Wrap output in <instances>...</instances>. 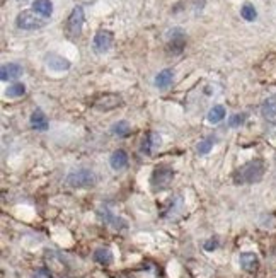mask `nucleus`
I'll list each match as a JSON object with an SVG mask.
<instances>
[{"instance_id": "obj_1", "label": "nucleus", "mask_w": 276, "mask_h": 278, "mask_svg": "<svg viewBox=\"0 0 276 278\" xmlns=\"http://www.w3.org/2000/svg\"><path fill=\"white\" fill-rule=\"evenodd\" d=\"M264 162L261 159H254V161L247 162V164L241 166L236 173H234V183L236 184H254L259 183L264 176Z\"/></svg>"}, {"instance_id": "obj_2", "label": "nucleus", "mask_w": 276, "mask_h": 278, "mask_svg": "<svg viewBox=\"0 0 276 278\" xmlns=\"http://www.w3.org/2000/svg\"><path fill=\"white\" fill-rule=\"evenodd\" d=\"M67 184L72 188H79V190H85V188H94L98 184V176L91 169H77V171L69 173L67 176Z\"/></svg>"}, {"instance_id": "obj_3", "label": "nucleus", "mask_w": 276, "mask_h": 278, "mask_svg": "<svg viewBox=\"0 0 276 278\" xmlns=\"http://www.w3.org/2000/svg\"><path fill=\"white\" fill-rule=\"evenodd\" d=\"M46 24V19L39 16L34 10H22L16 17V26L24 31H34V29H41Z\"/></svg>"}, {"instance_id": "obj_4", "label": "nucleus", "mask_w": 276, "mask_h": 278, "mask_svg": "<svg viewBox=\"0 0 276 278\" xmlns=\"http://www.w3.org/2000/svg\"><path fill=\"white\" fill-rule=\"evenodd\" d=\"M84 21H85L84 9H82L80 5L73 7V10L70 12L69 19H67V24H65L67 36H69L70 39H75L80 36L82 28H84Z\"/></svg>"}, {"instance_id": "obj_5", "label": "nucleus", "mask_w": 276, "mask_h": 278, "mask_svg": "<svg viewBox=\"0 0 276 278\" xmlns=\"http://www.w3.org/2000/svg\"><path fill=\"white\" fill-rule=\"evenodd\" d=\"M174 179V171L167 166H159V168L154 169L150 177V184L154 191H162L166 188H169V184L172 183Z\"/></svg>"}, {"instance_id": "obj_6", "label": "nucleus", "mask_w": 276, "mask_h": 278, "mask_svg": "<svg viewBox=\"0 0 276 278\" xmlns=\"http://www.w3.org/2000/svg\"><path fill=\"white\" fill-rule=\"evenodd\" d=\"M114 36L107 29H99L94 36V41H92V48H94L96 53H106L111 46H113Z\"/></svg>"}, {"instance_id": "obj_7", "label": "nucleus", "mask_w": 276, "mask_h": 278, "mask_svg": "<svg viewBox=\"0 0 276 278\" xmlns=\"http://www.w3.org/2000/svg\"><path fill=\"white\" fill-rule=\"evenodd\" d=\"M98 215H99V218L104 222V224L111 225V227L116 229V231H125V229L128 227V224H126L125 218L118 217V215L111 212L107 207H101V208L98 210Z\"/></svg>"}, {"instance_id": "obj_8", "label": "nucleus", "mask_w": 276, "mask_h": 278, "mask_svg": "<svg viewBox=\"0 0 276 278\" xmlns=\"http://www.w3.org/2000/svg\"><path fill=\"white\" fill-rule=\"evenodd\" d=\"M121 104H123L121 96H118V94H104V96H101L99 99H96L92 106H94L96 109H99V111H111V109H114V107H118Z\"/></svg>"}, {"instance_id": "obj_9", "label": "nucleus", "mask_w": 276, "mask_h": 278, "mask_svg": "<svg viewBox=\"0 0 276 278\" xmlns=\"http://www.w3.org/2000/svg\"><path fill=\"white\" fill-rule=\"evenodd\" d=\"M160 142H162V139H160L157 132H148L143 137V142H141V152L147 155H152L160 147Z\"/></svg>"}, {"instance_id": "obj_10", "label": "nucleus", "mask_w": 276, "mask_h": 278, "mask_svg": "<svg viewBox=\"0 0 276 278\" xmlns=\"http://www.w3.org/2000/svg\"><path fill=\"white\" fill-rule=\"evenodd\" d=\"M169 50L172 51V53H181L182 50H184V44H186V36L184 33L181 31V29H172V31H169Z\"/></svg>"}, {"instance_id": "obj_11", "label": "nucleus", "mask_w": 276, "mask_h": 278, "mask_svg": "<svg viewBox=\"0 0 276 278\" xmlns=\"http://www.w3.org/2000/svg\"><path fill=\"white\" fill-rule=\"evenodd\" d=\"M44 60H46V65L50 67L51 70H55V72H63V70L70 69V62L67 60V58H63L62 55L48 53L46 57H44Z\"/></svg>"}, {"instance_id": "obj_12", "label": "nucleus", "mask_w": 276, "mask_h": 278, "mask_svg": "<svg viewBox=\"0 0 276 278\" xmlns=\"http://www.w3.org/2000/svg\"><path fill=\"white\" fill-rule=\"evenodd\" d=\"M24 72V69L19 64H5L0 69V79L2 80H16Z\"/></svg>"}, {"instance_id": "obj_13", "label": "nucleus", "mask_w": 276, "mask_h": 278, "mask_svg": "<svg viewBox=\"0 0 276 278\" xmlns=\"http://www.w3.org/2000/svg\"><path fill=\"white\" fill-rule=\"evenodd\" d=\"M261 114L263 118L271 125H276V96L273 98H268L266 101L261 106Z\"/></svg>"}, {"instance_id": "obj_14", "label": "nucleus", "mask_w": 276, "mask_h": 278, "mask_svg": "<svg viewBox=\"0 0 276 278\" xmlns=\"http://www.w3.org/2000/svg\"><path fill=\"white\" fill-rule=\"evenodd\" d=\"M239 263H241V268L249 273L256 272L259 268V258H257L256 253H242L239 256Z\"/></svg>"}, {"instance_id": "obj_15", "label": "nucleus", "mask_w": 276, "mask_h": 278, "mask_svg": "<svg viewBox=\"0 0 276 278\" xmlns=\"http://www.w3.org/2000/svg\"><path fill=\"white\" fill-rule=\"evenodd\" d=\"M109 164H111V168H113L114 171H121V169H125L126 166H128V154H126L125 150H121V149L114 150L113 154H111Z\"/></svg>"}, {"instance_id": "obj_16", "label": "nucleus", "mask_w": 276, "mask_h": 278, "mask_svg": "<svg viewBox=\"0 0 276 278\" xmlns=\"http://www.w3.org/2000/svg\"><path fill=\"white\" fill-rule=\"evenodd\" d=\"M92 258H94L96 263H99V265H103V266H109V265H113V261H114V254L109 247H98V249L94 251V256Z\"/></svg>"}, {"instance_id": "obj_17", "label": "nucleus", "mask_w": 276, "mask_h": 278, "mask_svg": "<svg viewBox=\"0 0 276 278\" xmlns=\"http://www.w3.org/2000/svg\"><path fill=\"white\" fill-rule=\"evenodd\" d=\"M29 123H31V127L34 128L36 132H46L48 130V120H46V116H44V113L41 109L33 111Z\"/></svg>"}, {"instance_id": "obj_18", "label": "nucleus", "mask_w": 276, "mask_h": 278, "mask_svg": "<svg viewBox=\"0 0 276 278\" xmlns=\"http://www.w3.org/2000/svg\"><path fill=\"white\" fill-rule=\"evenodd\" d=\"M172 80H174V72L171 69H166V70H162V72H159L157 77H155V87L167 89V87H171Z\"/></svg>"}, {"instance_id": "obj_19", "label": "nucleus", "mask_w": 276, "mask_h": 278, "mask_svg": "<svg viewBox=\"0 0 276 278\" xmlns=\"http://www.w3.org/2000/svg\"><path fill=\"white\" fill-rule=\"evenodd\" d=\"M33 10L46 19V17H50L53 14V3H51V0H36L33 3Z\"/></svg>"}, {"instance_id": "obj_20", "label": "nucleus", "mask_w": 276, "mask_h": 278, "mask_svg": "<svg viewBox=\"0 0 276 278\" xmlns=\"http://www.w3.org/2000/svg\"><path fill=\"white\" fill-rule=\"evenodd\" d=\"M225 118V107H223L222 104H217V106H213L211 107L210 111H208V114H207V120L210 121V123H220V121Z\"/></svg>"}, {"instance_id": "obj_21", "label": "nucleus", "mask_w": 276, "mask_h": 278, "mask_svg": "<svg viewBox=\"0 0 276 278\" xmlns=\"http://www.w3.org/2000/svg\"><path fill=\"white\" fill-rule=\"evenodd\" d=\"M130 132H132L130 123L125 120L118 121V123H114L113 127H111V133H113L114 137H126V135H130Z\"/></svg>"}, {"instance_id": "obj_22", "label": "nucleus", "mask_w": 276, "mask_h": 278, "mask_svg": "<svg viewBox=\"0 0 276 278\" xmlns=\"http://www.w3.org/2000/svg\"><path fill=\"white\" fill-rule=\"evenodd\" d=\"M241 16H242V19H245V21H249V22H252L257 17V10H256V7L252 5V3H244L242 5V9H241Z\"/></svg>"}, {"instance_id": "obj_23", "label": "nucleus", "mask_w": 276, "mask_h": 278, "mask_svg": "<svg viewBox=\"0 0 276 278\" xmlns=\"http://www.w3.org/2000/svg\"><path fill=\"white\" fill-rule=\"evenodd\" d=\"M215 142H217V139H215V137H208V139L201 140V142L198 143V147H196V152H198V154H201V155L208 154V152L213 149Z\"/></svg>"}, {"instance_id": "obj_24", "label": "nucleus", "mask_w": 276, "mask_h": 278, "mask_svg": "<svg viewBox=\"0 0 276 278\" xmlns=\"http://www.w3.org/2000/svg\"><path fill=\"white\" fill-rule=\"evenodd\" d=\"M24 94H26V86L21 82L12 84V86L7 89V92H5L7 98H21V96H24Z\"/></svg>"}, {"instance_id": "obj_25", "label": "nucleus", "mask_w": 276, "mask_h": 278, "mask_svg": "<svg viewBox=\"0 0 276 278\" xmlns=\"http://www.w3.org/2000/svg\"><path fill=\"white\" fill-rule=\"evenodd\" d=\"M245 121V114L241 113V114H232V116L229 118V127L236 128V127H241L242 123Z\"/></svg>"}, {"instance_id": "obj_26", "label": "nucleus", "mask_w": 276, "mask_h": 278, "mask_svg": "<svg viewBox=\"0 0 276 278\" xmlns=\"http://www.w3.org/2000/svg\"><path fill=\"white\" fill-rule=\"evenodd\" d=\"M217 247H218V241L217 239H208L207 243L203 244V249L208 251V253H210V251H215Z\"/></svg>"}, {"instance_id": "obj_27", "label": "nucleus", "mask_w": 276, "mask_h": 278, "mask_svg": "<svg viewBox=\"0 0 276 278\" xmlns=\"http://www.w3.org/2000/svg\"><path fill=\"white\" fill-rule=\"evenodd\" d=\"M33 278H53V275L50 273V270L46 268H39L34 272V275H33Z\"/></svg>"}, {"instance_id": "obj_28", "label": "nucleus", "mask_w": 276, "mask_h": 278, "mask_svg": "<svg viewBox=\"0 0 276 278\" xmlns=\"http://www.w3.org/2000/svg\"><path fill=\"white\" fill-rule=\"evenodd\" d=\"M19 2H26V0H19Z\"/></svg>"}]
</instances>
